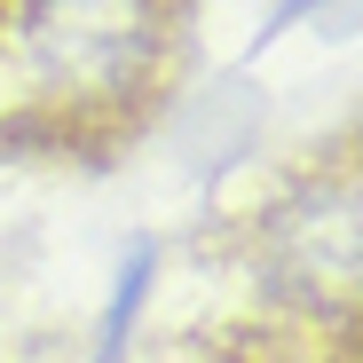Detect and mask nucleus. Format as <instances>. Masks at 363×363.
I'll list each match as a JSON object with an SVG mask.
<instances>
[{
	"label": "nucleus",
	"mask_w": 363,
	"mask_h": 363,
	"mask_svg": "<svg viewBox=\"0 0 363 363\" xmlns=\"http://www.w3.org/2000/svg\"><path fill=\"white\" fill-rule=\"evenodd\" d=\"M24 40L40 55V72L72 95H118L158 40V9L150 0H32L24 9Z\"/></svg>",
	"instance_id": "1"
},
{
	"label": "nucleus",
	"mask_w": 363,
	"mask_h": 363,
	"mask_svg": "<svg viewBox=\"0 0 363 363\" xmlns=\"http://www.w3.org/2000/svg\"><path fill=\"white\" fill-rule=\"evenodd\" d=\"M277 269L300 284V292H363V221L347 206H316V213H292L284 237H277Z\"/></svg>",
	"instance_id": "2"
}]
</instances>
